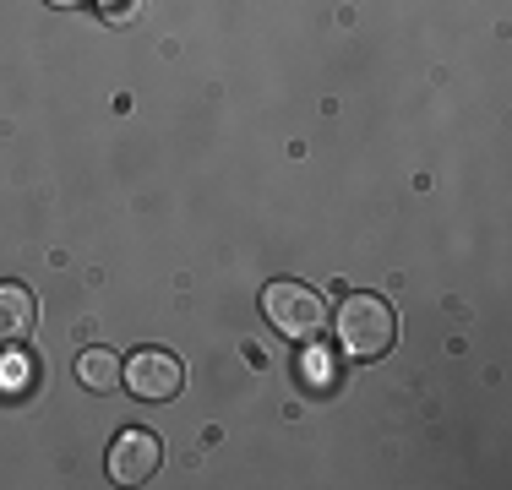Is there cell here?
<instances>
[{"mask_svg":"<svg viewBox=\"0 0 512 490\" xmlns=\"http://www.w3.org/2000/svg\"><path fill=\"white\" fill-rule=\"evenodd\" d=\"M398 343V316L382 294H349L338 305V349L349 360H382Z\"/></svg>","mask_w":512,"mask_h":490,"instance_id":"1","label":"cell"},{"mask_svg":"<svg viewBox=\"0 0 512 490\" xmlns=\"http://www.w3.org/2000/svg\"><path fill=\"white\" fill-rule=\"evenodd\" d=\"M262 311H267V322H273L278 333L295 338V343H311L327 327L322 294L306 289V284H295V278H273V284L262 289Z\"/></svg>","mask_w":512,"mask_h":490,"instance_id":"2","label":"cell"},{"mask_svg":"<svg viewBox=\"0 0 512 490\" xmlns=\"http://www.w3.org/2000/svg\"><path fill=\"white\" fill-rule=\"evenodd\" d=\"M120 382L131 387V398L164 403V398H175V392L186 387V365H180V354H169V349H137L126 360V376H120Z\"/></svg>","mask_w":512,"mask_h":490,"instance_id":"3","label":"cell"},{"mask_svg":"<svg viewBox=\"0 0 512 490\" xmlns=\"http://www.w3.org/2000/svg\"><path fill=\"white\" fill-rule=\"evenodd\" d=\"M164 463V447L148 425H126L115 441H109V480L115 485H148Z\"/></svg>","mask_w":512,"mask_h":490,"instance_id":"4","label":"cell"},{"mask_svg":"<svg viewBox=\"0 0 512 490\" xmlns=\"http://www.w3.org/2000/svg\"><path fill=\"white\" fill-rule=\"evenodd\" d=\"M39 327V305L28 284H0V343H28Z\"/></svg>","mask_w":512,"mask_h":490,"instance_id":"5","label":"cell"},{"mask_svg":"<svg viewBox=\"0 0 512 490\" xmlns=\"http://www.w3.org/2000/svg\"><path fill=\"white\" fill-rule=\"evenodd\" d=\"M120 376H126V360L115 349H82L77 354V382L88 392H115Z\"/></svg>","mask_w":512,"mask_h":490,"instance_id":"6","label":"cell"},{"mask_svg":"<svg viewBox=\"0 0 512 490\" xmlns=\"http://www.w3.org/2000/svg\"><path fill=\"white\" fill-rule=\"evenodd\" d=\"M50 6H60V11H71V6H88V0H50Z\"/></svg>","mask_w":512,"mask_h":490,"instance_id":"7","label":"cell"}]
</instances>
